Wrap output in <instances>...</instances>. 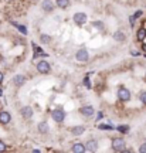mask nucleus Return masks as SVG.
I'll use <instances>...</instances> for the list:
<instances>
[{
  "label": "nucleus",
  "mask_w": 146,
  "mask_h": 153,
  "mask_svg": "<svg viewBox=\"0 0 146 153\" xmlns=\"http://www.w3.org/2000/svg\"><path fill=\"white\" fill-rule=\"evenodd\" d=\"M125 146H126V142H125L122 137H115L112 140V149L115 152H124Z\"/></svg>",
  "instance_id": "nucleus-1"
},
{
  "label": "nucleus",
  "mask_w": 146,
  "mask_h": 153,
  "mask_svg": "<svg viewBox=\"0 0 146 153\" xmlns=\"http://www.w3.org/2000/svg\"><path fill=\"white\" fill-rule=\"evenodd\" d=\"M51 116H53V119H54L55 122L61 123V122L65 119V112L61 109V108H57V109H54L51 112Z\"/></svg>",
  "instance_id": "nucleus-2"
},
{
  "label": "nucleus",
  "mask_w": 146,
  "mask_h": 153,
  "mask_svg": "<svg viewBox=\"0 0 146 153\" xmlns=\"http://www.w3.org/2000/svg\"><path fill=\"white\" fill-rule=\"evenodd\" d=\"M72 20H74V23H75L77 26H84V24L87 23L88 17L85 13H75L74 17H72Z\"/></svg>",
  "instance_id": "nucleus-3"
},
{
  "label": "nucleus",
  "mask_w": 146,
  "mask_h": 153,
  "mask_svg": "<svg viewBox=\"0 0 146 153\" xmlns=\"http://www.w3.org/2000/svg\"><path fill=\"white\" fill-rule=\"evenodd\" d=\"M118 98L121 99V101H124V102H126V101H129L130 99V92L128 88L125 87H121L118 89Z\"/></svg>",
  "instance_id": "nucleus-4"
},
{
  "label": "nucleus",
  "mask_w": 146,
  "mask_h": 153,
  "mask_svg": "<svg viewBox=\"0 0 146 153\" xmlns=\"http://www.w3.org/2000/svg\"><path fill=\"white\" fill-rule=\"evenodd\" d=\"M37 71L40 74H48L51 71V67L47 61H38L37 62Z\"/></svg>",
  "instance_id": "nucleus-5"
},
{
  "label": "nucleus",
  "mask_w": 146,
  "mask_h": 153,
  "mask_svg": "<svg viewBox=\"0 0 146 153\" xmlns=\"http://www.w3.org/2000/svg\"><path fill=\"white\" fill-rule=\"evenodd\" d=\"M75 58L80 62H85V61H88V58H89V55H88V51L85 48H81V50H78L77 51V54H75Z\"/></svg>",
  "instance_id": "nucleus-6"
},
{
  "label": "nucleus",
  "mask_w": 146,
  "mask_h": 153,
  "mask_svg": "<svg viewBox=\"0 0 146 153\" xmlns=\"http://www.w3.org/2000/svg\"><path fill=\"white\" fill-rule=\"evenodd\" d=\"M80 112H81L84 116L89 118V116H92V115L95 114V109H94V106H91V105H85V106H82L81 109H80Z\"/></svg>",
  "instance_id": "nucleus-7"
},
{
  "label": "nucleus",
  "mask_w": 146,
  "mask_h": 153,
  "mask_svg": "<svg viewBox=\"0 0 146 153\" xmlns=\"http://www.w3.org/2000/svg\"><path fill=\"white\" fill-rule=\"evenodd\" d=\"M10 120H11V116L7 111H1V112H0V123H1V125H7Z\"/></svg>",
  "instance_id": "nucleus-8"
},
{
  "label": "nucleus",
  "mask_w": 146,
  "mask_h": 153,
  "mask_svg": "<svg viewBox=\"0 0 146 153\" xmlns=\"http://www.w3.org/2000/svg\"><path fill=\"white\" fill-rule=\"evenodd\" d=\"M20 114H22V116L24 119H30L33 116V109L30 106H23L22 109H20Z\"/></svg>",
  "instance_id": "nucleus-9"
},
{
  "label": "nucleus",
  "mask_w": 146,
  "mask_h": 153,
  "mask_svg": "<svg viewBox=\"0 0 146 153\" xmlns=\"http://www.w3.org/2000/svg\"><path fill=\"white\" fill-rule=\"evenodd\" d=\"M41 7H43L44 11H53L54 10V3L51 1V0H44L43 3H41Z\"/></svg>",
  "instance_id": "nucleus-10"
},
{
  "label": "nucleus",
  "mask_w": 146,
  "mask_h": 153,
  "mask_svg": "<svg viewBox=\"0 0 146 153\" xmlns=\"http://www.w3.org/2000/svg\"><path fill=\"white\" fill-rule=\"evenodd\" d=\"M85 148H87L88 152H94V150H97V148H98V142L91 139V140H88V142L85 143Z\"/></svg>",
  "instance_id": "nucleus-11"
},
{
  "label": "nucleus",
  "mask_w": 146,
  "mask_h": 153,
  "mask_svg": "<svg viewBox=\"0 0 146 153\" xmlns=\"http://www.w3.org/2000/svg\"><path fill=\"white\" fill-rule=\"evenodd\" d=\"M70 132L72 135H75V136H80V135H82V133L85 132V128H84V126H74V128L70 129Z\"/></svg>",
  "instance_id": "nucleus-12"
},
{
  "label": "nucleus",
  "mask_w": 146,
  "mask_h": 153,
  "mask_svg": "<svg viewBox=\"0 0 146 153\" xmlns=\"http://www.w3.org/2000/svg\"><path fill=\"white\" fill-rule=\"evenodd\" d=\"M24 82H26V76L24 75H16L14 78H13V84L17 85V87H22Z\"/></svg>",
  "instance_id": "nucleus-13"
},
{
  "label": "nucleus",
  "mask_w": 146,
  "mask_h": 153,
  "mask_svg": "<svg viewBox=\"0 0 146 153\" xmlns=\"http://www.w3.org/2000/svg\"><path fill=\"white\" fill-rule=\"evenodd\" d=\"M71 150H72L74 153H82V152L87 150V148H85V145H82V143H75Z\"/></svg>",
  "instance_id": "nucleus-14"
},
{
  "label": "nucleus",
  "mask_w": 146,
  "mask_h": 153,
  "mask_svg": "<svg viewBox=\"0 0 146 153\" xmlns=\"http://www.w3.org/2000/svg\"><path fill=\"white\" fill-rule=\"evenodd\" d=\"M37 128H38V132H40V133H48V131H50L47 122H40Z\"/></svg>",
  "instance_id": "nucleus-15"
},
{
  "label": "nucleus",
  "mask_w": 146,
  "mask_h": 153,
  "mask_svg": "<svg viewBox=\"0 0 146 153\" xmlns=\"http://www.w3.org/2000/svg\"><path fill=\"white\" fill-rule=\"evenodd\" d=\"M55 3H57V6H58L60 9H67L68 6H70V0H55Z\"/></svg>",
  "instance_id": "nucleus-16"
},
{
  "label": "nucleus",
  "mask_w": 146,
  "mask_h": 153,
  "mask_svg": "<svg viewBox=\"0 0 146 153\" xmlns=\"http://www.w3.org/2000/svg\"><path fill=\"white\" fill-rule=\"evenodd\" d=\"M33 50H34V53H36V55H41V57H47V53H45V51H43V50L40 48V47H37V45H36V44L33 43Z\"/></svg>",
  "instance_id": "nucleus-17"
},
{
  "label": "nucleus",
  "mask_w": 146,
  "mask_h": 153,
  "mask_svg": "<svg viewBox=\"0 0 146 153\" xmlns=\"http://www.w3.org/2000/svg\"><path fill=\"white\" fill-rule=\"evenodd\" d=\"M136 38H138L139 41H143L146 38V28H139V31L136 33Z\"/></svg>",
  "instance_id": "nucleus-18"
},
{
  "label": "nucleus",
  "mask_w": 146,
  "mask_h": 153,
  "mask_svg": "<svg viewBox=\"0 0 146 153\" xmlns=\"http://www.w3.org/2000/svg\"><path fill=\"white\" fill-rule=\"evenodd\" d=\"M114 38H115V41H118V43H124L125 41V34L121 33V31H116V33L114 34Z\"/></svg>",
  "instance_id": "nucleus-19"
},
{
  "label": "nucleus",
  "mask_w": 146,
  "mask_h": 153,
  "mask_svg": "<svg viewBox=\"0 0 146 153\" xmlns=\"http://www.w3.org/2000/svg\"><path fill=\"white\" fill-rule=\"evenodd\" d=\"M13 26H14V27H17V30H19L20 33L27 34V27H24V26H22V24H17V23H13Z\"/></svg>",
  "instance_id": "nucleus-20"
},
{
  "label": "nucleus",
  "mask_w": 146,
  "mask_h": 153,
  "mask_svg": "<svg viewBox=\"0 0 146 153\" xmlns=\"http://www.w3.org/2000/svg\"><path fill=\"white\" fill-rule=\"evenodd\" d=\"M98 128H99L101 131H112V129H114V126L105 125V123H101V125H98Z\"/></svg>",
  "instance_id": "nucleus-21"
},
{
  "label": "nucleus",
  "mask_w": 146,
  "mask_h": 153,
  "mask_svg": "<svg viewBox=\"0 0 146 153\" xmlns=\"http://www.w3.org/2000/svg\"><path fill=\"white\" fill-rule=\"evenodd\" d=\"M116 129H118V131L121 132V133H128V132H129V126L122 125V126H118Z\"/></svg>",
  "instance_id": "nucleus-22"
},
{
  "label": "nucleus",
  "mask_w": 146,
  "mask_h": 153,
  "mask_svg": "<svg viewBox=\"0 0 146 153\" xmlns=\"http://www.w3.org/2000/svg\"><path fill=\"white\" fill-rule=\"evenodd\" d=\"M40 40H41V43H44V44H48L50 41H51V37H50V36H47V34H43Z\"/></svg>",
  "instance_id": "nucleus-23"
},
{
  "label": "nucleus",
  "mask_w": 146,
  "mask_h": 153,
  "mask_svg": "<svg viewBox=\"0 0 146 153\" xmlns=\"http://www.w3.org/2000/svg\"><path fill=\"white\" fill-rule=\"evenodd\" d=\"M139 99H141V102L143 105H146V92H142L141 95H139Z\"/></svg>",
  "instance_id": "nucleus-24"
},
{
  "label": "nucleus",
  "mask_w": 146,
  "mask_h": 153,
  "mask_svg": "<svg viewBox=\"0 0 146 153\" xmlns=\"http://www.w3.org/2000/svg\"><path fill=\"white\" fill-rule=\"evenodd\" d=\"M139 152H142V153H146V143H143L141 148H139Z\"/></svg>",
  "instance_id": "nucleus-25"
},
{
  "label": "nucleus",
  "mask_w": 146,
  "mask_h": 153,
  "mask_svg": "<svg viewBox=\"0 0 146 153\" xmlns=\"http://www.w3.org/2000/svg\"><path fill=\"white\" fill-rule=\"evenodd\" d=\"M3 150H6V145H4V142L0 140V152H3Z\"/></svg>",
  "instance_id": "nucleus-26"
},
{
  "label": "nucleus",
  "mask_w": 146,
  "mask_h": 153,
  "mask_svg": "<svg viewBox=\"0 0 146 153\" xmlns=\"http://www.w3.org/2000/svg\"><path fill=\"white\" fill-rule=\"evenodd\" d=\"M135 19H136L135 16H132V17L129 19V20H130V26H133V24H135Z\"/></svg>",
  "instance_id": "nucleus-27"
},
{
  "label": "nucleus",
  "mask_w": 146,
  "mask_h": 153,
  "mask_svg": "<svg viewBox=\"0 0 146 153\" xmlns=\"http://www.w3.org/2000/svg\"><path fill=\"white\" fill-rule=\"evenodd\" d=\"M92 26H97V27H102V23H99V22L92 23Z\"/></svg>",
  "instance_id": "nucleus-28"
},
{
  "label": "nucleus",
  "mask_w": 146,
  "mask_h": 153,
  "mask_svg": "<svg viewBox=\"0 0 146 153\" xmlns=\"http://www.w3.org/2000/svg\"><path fill=\"white\" fill-rule=\"evenodd\" d=\"M3 79H4V75H3V72L0 71V84L3 82Z\"/></svg>",
  "instance_id": "nucleus-29"
},
{
  "label": "nucleus",
  "mask_w": 146,
  "mask_h": 153,
  "mask_svg": "<svg viewBox=\"0 0 146 153\" xmlns=\"http://www.w3.org/2000/svg\"><path fill=\"white\" fill-rule=\"evenodd\" d=\"M142 16V11H136V13H135V17H136V19H138V17H141Z\"/></svg>",
  "instance_id": "nucleus-30"
},
{
  "label": "nucleus",
  "mask_w": 146,
  "mask_h": 153,
  "mask_svg": "<svg viewBox=\"0 0 146 153\" xmlns=\"http://www.w3.org/2000/svg\"><path fill=\"white\" fill-rule=\"evenodd\" d=\"M132 55H135V57H138V55H139V53H138V51H132Z\"/></svg>",
  "instance_id": "nucleus-31"
},
{
  "label": "nucleus",
  "mask_w": 146,
  "mask_h": 153,
  "mask_svg": "<svg viewBox=\"0 0 146 153\" xmlns=\"http://www.w3.org/2000/svg\"><path fill=\"white\" fill-rule=\"evenodd\" d=\"M142 50H143V51L146 53V44H142Z\"/></svg>",
  "instance_id": "nucleus-32"
},
{
  "label": "nucleus",
  "mask_w": 146,
  "mask_h": 153,
  "mask_svg": "<svg viewBox=\"0 0 146 153\" xmlns=\"http://www.w3.org/2000/svg\"><path fill=\"white\" fill-rule=\"evenodd\" d=\"M0 95H1V91H0Z\"/></svg>",
  "instance_id": "nucleus-33"
},
{
  "label": "nucleus",
  "mask_w": 146,
  "mask_h": 153,
  "mask_svg": "<svg viewBox=\"0 0 146 153\" xmlns=\"http://www.w3.org/2000/svg\"><path fill=\"white\" fill-rule=\"evenodd\" d=\"M7 1H10V0H7Z\"/></svg>",
  "instance_id": "nucleus-34"
}]
</instances>
